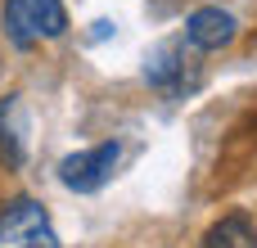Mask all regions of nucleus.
<instances>
[{"mask_svg": "<svg viewBox=\"0 0 257 248\" xmlns=\"http://www.w3.org/2000/svg\"><path fill=\"white\" fill-rule=\"evenodd\" d=\"M0 36L14 50H36L68 36V9L63 0H0Z\"/></svg>", "mask_w": 257, "mask_h": 248, "instance_id": "f257e3e1", "label": "nucleus"}, {"mask_svg": "<svg viewBox=\"0 0 257 248\" xmlns=\"http://www.w3.org/2000/svg\"><path fill=\"white\" fill-rule=\"evenodd\" d=\"M145 81H149V90H158L163 99H190L199 86H203V68H199V59H194V50L181 41V36H172V41H163V45H154L149 50V59H145Z\"/></svg>", "mask_w": 257, "mask_h": 248, "instance_id": "f03ea898", "label": "nucleus"}, {"mask_svg": "<svg viewBox=\"0 0 257 248\" xmlns=\"http://www.w3.org/2000/svg\"><path fill=\"white\" fill-rule=\"evenodd\" d=\"M0 248H59L54 221L41 199L14 194L0 203Z\"/></svg>", "mask_w": 257, "mask_h": 248, "instance_id": "7ed1b4c3", "label": "nucleus"}, {"mask_svg": "<svg viewBox=\"0 0 257 248\" xmlns=\"http://www.w3.org/2000/svg\"><path fill=\"white\" fill-rule=\"evenodd\" d=\"M117 163H122V145H117V140H99V145H90V149L68 154V158L59 163V181H63V190H72V194H95V190H104V185L113 181Z\"/></svg>", "mask_w": 257, "mask_h": 248, "instance_id": "20e7f679", "label": "nucleus"}, {"mask_svg": "<svg viewBox=\"0 0 257 248\" xmlns=\"http://www.w3.org/2000/svg\"><path fill=\"white\" fill-rule=\"evenodd\" d=\"M194 54H217V50H230L239 41V18L221 5H199L185 14V36H181Z\"/></svg>", "mask_w": 257, "mask_h": 248, "instance_id": "39448f33", "label": "nucleus"}, {"mask_svg": "<svg viewBox=\"0 0 257 248\" xmlns=\"http://www.w3.org/2000/svg\"><path fill=\"white\" fill-rule=\"evenodd\" d=\"M27 163V108L23 95H0V172H23Z\"/></svg>", "mask_w": 257, "mask_h": 248, "instance_id": "423d86ee", "label": "nucleus"}, {"mask_svg": "<svg viewBox=\"0 0 257 248\" xmlns=\"http://www.w3.org/2000/svg\"><path fill=\"white\" fill-rule=\"evenodd\" d=\"M199 248H257V221L248 212L230 208V212H221V217L203 230Z\"/></svg>", "mask_w": 257, "mask_h": 248, "instance_id": "0eeeda50", "label": "nucleus"}]
</instances>
